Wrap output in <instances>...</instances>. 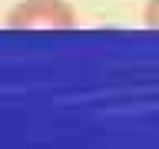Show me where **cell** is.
<instances>
[{
  "instance_id": "1",
  "label": "cell",
  "mask_w": 159,
  "mask_h": 149,
  "mask_svg": "<svg viewBox=\"0 0 159 149\" xmlns=\"http://www.w3.org/2000/svg\"><path fill=\"white\" fill-rule=\"evenodd\" d=\"M76 10L66 0H23L7 13V27L13 30H37V27H53V30H70L76 27Z\"/></svg>"
},
{
  "instance_id": "2",
  "label": "cell",
  "mask_w": 159,
  "mask_h": 149,
  "mask_svg": "<svg viewBox=\"0 0 159 149\" xmlns=\"http://www.w3.org/2000/svg\"><path fill=\"white\" fill-rule=\"evenodd\" d=\"M143 20H146L152 30H159V0H146V10H143Z\"/></svg>"
}]
</instances>
